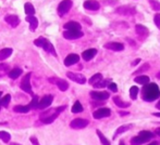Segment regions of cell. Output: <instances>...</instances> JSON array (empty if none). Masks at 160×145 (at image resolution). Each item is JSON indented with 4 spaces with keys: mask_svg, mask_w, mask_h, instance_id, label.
I'll return each instance as SVG.
<instances>
[{
    "mask_svg": "<svg viewBox=\"0 0 160 145\" xmlns=\"http://www.w3.org/2000/svg\"><path fill=\"white\" fill-rule=\"evenodd\" d=\"M132 12V9L128 8V7H120L116 10V13L118 14H122V15H127L128 13Z\"/></svg>",
    "mask_w": 160,
    "mask_h": 145,
    "instance_id": "4dcf8cb0",
    "label": "cell"
},
{
    "mask_svg": "<svg viewBox=\"0 0 160 145\" xmlns=\"http://www.w3.org/2000/svg\"><path fill=\"white\" fill-rule=\"evenodd\" d=\"M135 30H136V34L138 35V36H141L142 38L147 37L148 34H149L147 28H146L144 25H141V24H137V25L135 26Z\"/></svg>",
    "mask_w": 160,
    "mask_h": 145,
    "instance_id": "d6986e66",
    "label": "cell"
},
{
    "mask_svg": "<svg viewBox=\"0 0 160 145\" xmlns=\"http://www.w3.org/2000/svg\"><path fill=\"white\" fill-rule=\"evenodd\" d=\"M88 120L87 119H83V118H76V119L72 120L70 127L73 129H84L88 126Z\"/></svg>",
    "mask_w": 160,
    "mask_h": 145,
    "instance_id": "52a82bcc",
    "label": "cell"
},
{
    "mask_svg": "<svg viewBox=\"0 0 160 145\" xmlns=\"http://www.w3.org/2000/svg\"><path fill=\"white\" fill-rule=\"evenodd\" d=\"M72 1L71 0H62L58 6V13L60 16H63L70 11V9L72 8Z\"/></svg>",
    "mask_w": 160,
    "mask_h": 145,
    "instance_id": "277c9868",
    "label": "cell"
},
{
    "mask_svg": "<svg viewBox=\"0 0 160 145\" xmlns=\"http://www.w3.org/2000/svg\"><path fill=\"white\" fill-rule=\"evenodd\" d=\"M38 103H39V99H38L37 95H34V97H33V100L31 101V103L28 104V105H30V107H31V108L37 109V107H38Z\"/></svg>",
    "mask_w": 160,
    "mask_h": 145,
    "instance_id": "8d00e7d4",
    "label": "cell"
},
{
    "mask_svg": "<svg viewBox=\"0 0 160 145\" xmlns=\"http://www.w3.org/2000/svg\"><path fill=\"white\" fill-rule=\"evenodd\" d=\"M108 88H109L110 91H113V92H117V91H118V86H117L114 82H111V84H108Z\"/></svg>",
    "mask_w": 160,
    "mask_h": 145,
    "instance_id": "b9f144b4",
    "label": "cell"
},
{
    "mask_svg": "<svg viewBox=\"0 0 160 145\" xmlns=\"http://www.w3.org/2000/svg\"><path fill=\"white\" fill-rule=\"evenodd\" d=\"M101 79H102V75L101 74H95L94 76H92L91 78H89V84H97V82H99V81H101Z\"/></svg>",
    "mask_w": 160,
    "mask_h": 145,
    "instance_id": "1f68e13d",
    "label": "cell"
},
{
    "mask_svg": "<svg viewBox=\"0 0 160 145\" xmlns=\"http://www.w3.org/2000/svg\"><path fill=\"white\" fill-rule=\"evenodd\" d=\"M83 109H84V108H83L82 104H81L78 101H76L75 103H74V105L72 106L71 111H72V113H73V114H78V113H82Z\"/></svg>",
    "mask_w": 160,
    "mask_h": 145,
    "instance_id": "f546056e",
    "label": "cell"
},
{
    "mask_svg": "<svg viewBox=\"0 0 160 145\" xmlns=\"http://www.w3.org/2000/svg\"><path fill=\"white\" fill-rule=\"evenodd\" d=\"M64 108L65 106H60V107H57L55 109H48L46 113L40 115V120H42V124H51V122L55 121V119L58 117V115L62 111H64Z\"/></svg>",
    "mask_w": 160,
    "mask_h": 145,
    "instance_id": "7a4b0ae2",
    "label": "cell"
},
{
    "mask_svg": "<svg viewBox=\"0 0 160 145\" xmlns=\"http://www.w3.org/2000/svg\"><path fill=\"white\" fill-rule=\"evenodd\" d=\"M154 137H155V134L152 132H150V131H147V130L141 131V132L138 133V135L132 138V140H131V144L132 145H141L143 143H146V142L150 141Z\"/></svg>",
    "mask_w": 160,
    "mask_h": 145,
    "instance_id": "3957f363",
    "label": "cell"
},
{
    "mask_svg": "<svg viewBox=\"0 0 160 145\" xmlns=\"http://www.w3.org/2000/svg\"><path fill=\"white\" fill-rule=\"evenodd\" d=\"M96 133H97V135H98L99 140H100V143L101 144H102V145H110L109 140H108L107 138L103 135V133L101 132L100 130H96Z\"/></svg>",
    "mask_w": 160,
    "mask_h": 145,
    "instance_id": "f1b7e54d",
    "label": "cell"
},
{
    "mask_svg": "<svg viewBox=\"0 0 160 145\" xmlns=\"http://www.w3.org/2000/svg\"><path fill=\"white\" fill-rule=\"evenodd\" d=\"M31 142H32L33 145H39V142H38V140L35 137H31Z\"/></svg>",
    "mask_w": 160,
    "mask_h": 145,
    "instance_id": "ee69618b",
    "label": "cell"
},
{
    "mask_svg": "<svg viewBox=\"0 0 160 145\" xmlns=\"http://www.w3.org/2000/svg\"><path fill=\"white\" fill-rule=\"evenodd\" d=\"M154 22H155V24H156L157 27L160 28V14H159V13H157V14L155 15V17H154Z\"/></svg>",
    "mask_w": 160,
    "mask_h": 145,
    "instance_id": "7bdbcfd3",
    "label": "cell"
},
{
    "mask_svg": "<svg viewBox=\"0 0 160 145\" xmlns=\"http://www.w3.org/2000/svg\"><path fill=\"white\" fill-rule=\"evenodd\" d=\"M11 54H12V49L11 48H4L2 50H0V61L8 59Z\"/></svg>",
    "mask_w": 160,
    "mask_h": 145,
    "instance_id": "7402d4cb",
    "label": "cell"
},
{
    "mask_svg": "<svg viewBox=\"0 0 160 145\" xmlns=\"http://www.w3.org/2000/svg\"><path fill=\"white\" fill-rule=\"evenodd\" d=\"M63 28L67 30H81L82 29L81 24L75 21H70V22H68V23H65L63 25Z\"/></svg>",
    "mask_w": 160,
    "mask_h": 145,
    "instance_id": "e0dca14e",
    "label": "cell"
},
{
    "mask_svg": "<svg viewBox=\"0 0 160 145\" xmlns=\"http://www.w3.org/2000/svg\"><path fill=\"white\" fill-rule=\"evenodd\" d=\"M49 81L51 84H56L61 91H67L69 89V84L63 79H60V78H49Z\"/></svg>",
    "mask_w": 160,
    "mask_h": 145,
    "instance_id": "ba28073f",
    "label": "cell"
},
{
    "mask_svg": "<svg viewBox=\"0 0 160 145\" xmlns=\"http://www.w3.org/2000/svg\"><path fill=\"white\" fill-rule=\"evenodd\" d=\"M111 115V111L107 107H102V108H98L97 111H95L93 113V116L95 119H101V118L105 117H109Z\"/></svg>",
    "mask_w": 160,
    "mask_h": 145,
    "instance_id": "9c48e42d",
    "label": "cell"
},
{
    "mask_svg": "<svg viewBox=\"0 0 160 145\" xmlns=\"http://www.w3.org/2000/svg\"><path fill=\"white\" fill-rule=\"evenodd\" d=\"M131 129V125H124V126H120L118 129H117V131L114 132V135H113V139H116L118 135L122 134V133L127 132L128 130H130Z\"/></svg>",
    "mask_w": 160,
    "mask_h": 145,
    "instance_id": "603a6c76",
    "label": "cell"
},
{
    "mask_svg": "<svg viewBox=\"0 0 160 145\" xmlns=\"http://www.w3.org/2000/svg\"><path fill=\"white\" fill-rule=\"evenodd\" d=\"M9 65L8 64H4V63H2V64H0V77H2V76L4 75V74H7L8 73L9 74Z\"/></svg>",
    "mask_w": 160,
    "mask_h": 145,
    "instance_id": "d590c367",
    "label": "cell"
},
{
    "mask_svg": "<svg viewBox=\"0 0 160 145\" xmlns=\"http://www.w3.org/2000/svg\"><path fill=\"white\" fill-rule=\"evenodd\" d=\"M119 145H125V144H124V142H123V141H120V143H119Z\"/></svg>",
    "mask_w": 160,
    "mask_h": 145,
    "instance_id": "816d5d0a",
    "label": "cell"
},
{
    "mask_svg": "<svg viewBox=\"0 0 160 145\" xmlns=\"http://www.w3.org/2000/svg\"><path fill=\"white\" fill-rule=\"evenodd\" d=\"M148 145H158V142H152V143H150Z\"/></svg>",
    "mask_w": 160,
    "mask_h": 145,
    "instance_id": "681fc988",
    "label": "cell"
},
{
    "mask_svg": "<svg viewBox=\"0 0 160 145\" xmlns=\"http://www.w3.org/2000/svg\"><path fill=\"white\" fill-rule=\"evenodd\" d=\"M26 22H28V24H30L31 30H32V32H35V29L38 26V20L36 19L34 15H32V16H26Z\"/></svg>",
    "mask_w": 160,
    "mask_h": 145,
    "instance_id": "ffe728a7",
    "label": "cell"
},
{
    "mask_svg": "<svg viewBox=\"0 0 160 145\" xmlns=\"http://www.w3.org/2000/svg\"><path fill=\"white\" fill-rule=\"evenodd\" d=\"M83 36L82 30H64L63 37L68 40H74Z\"/></svg>",
    "mask_w": 160,
    "mask_h": 145,
    "instance_id": "8fae6325",
    "label": "cell"
},
{
    "mask_svg": "<svg viewBox=\"0 0 160 145\" xmlns=\"http://www.w3.org/2000/svg\"><path fill=\"white\" fill-rule=\"evenodd\" d=\"M113 103L116 104L117 106L121 107V108L128 107V106L131 105V104L128 103V102H124L122 99H121V97H113Z\"/></svg>",
    "mask_w": 160,
    "mask_h": 145,
    "instance_id": "44dd1931",
    "label": "cell"
},
{
    "mask_svg": "<svg viewBox=\"0 0 160 145\" xmlns=\"http://www.w3.org/2000/svg\"><path fill=\"white\" fill-rule=\"evenodd\" d=\"M155 132H156V134H157V135H159V137H160V128L156 129V131H155Z\"/></svg>",
    "mask_w": 160,
    "mask_h": 145,
    "instance_id": "7dc6e473",
    "label": "cell"
},
{
    "mask_svg": "<svg viewBox=\"0 0 160 145\" xmlns=\"http://www.w3.org/2000/svg\"><path fill=\"white\" fill-rule=\"evenodd\" d=\"M1 95H2V92H0V99H1Z\"/></svg>",
    "mask_w": 160,
    "mask_h": 145,
    "instance_id": "11a10c76",
    "label": "cell"
},
{
    "mask_svg": "<svg viewBox=\"0 0 160 145\" xmlns=\"http://www.w3.org/2000/svg\"><path fill=\"white\" fill-rule=\"evenodd\" d=\"M160 97L159 87L156 84H148L142 90V97L146 102H152Z\"/></svg>",
    "mask_w": 160,
    "mask_h": 145,
    "instance_id": "6da1fadb",
    "label": "cell"
},
{
    "mask_svg": "<svg viewBox=\"0 0 160 145\" xmlns=\"http://www.w3.org/2000/svg\"><path fill=\"white\" fill-rule=\"evenodd\" d=\"M24 10H25V13L28 14V16H32V15L35 14V8H34L31 2H26L24 4Z\"/></svg>",
    "mask_w": 160,
    "mask_h": 145,
    "instance_id": "cb8c5ba5",
    "label": "cell"
},
{
    "mask_svg": "<svg viewBox=\"0 0 160 145\" xmlns=\"http://www.w3.org/2000/svg\"><path fill=\"white\" fill-rule=\"evenodd\" d=\"M149 68V64L148 63H146V64H144L143 66H141V67L138 68V70H136V72H134V75H136V74H141V73H144V72H146V70Z\"/></svg>",
    "mask_w": 160,
    "mask_h": 145,
    "instance_id": "60d3db41",
    "label": "cell"
},
{
    "mask_svg": "<svg viewBox=\"0 0 160 145\" xmlns=\"http://www.w3.org/2000/svg\"><path fill=\"white\" fill-rule=\"evenodd\" d=\"M139 62H141V60H139V59L135 60V61H134V62H133V63H132V66H136V65H137V64H138V63H139Z\"/></svg>",
    "mask_w": 160,
    "mask_h": 145,
    "instance_id": "f6af8a7d",
    "label": "cell"
},
{
    "mask_svg": "<svg viewBox=\"0 0 160 145\" xmlns=\"http://www.w3.org/2000/svg\"><path fill=\"white\" fill-rule=\"evenodd\" d=\"M84 8L86 10H91V11H96L100 8V4H99L98 1L96 0H86L84 2Z\"/></svg>",
    "mask_w": 160,
    "mask_h": 145,
    "instance_id": "2e32d148",
    "label": "cell"
},
{
    "mask_svg": "<svg viewBox=\"0 0 160 145\" xmlns=\"http://www.w3.org/2000/svg\"><path fill=\"white\" fill-rule=\"evenodd\" d=\"M10 139H11V135L7 131H0V140H2L4 143H9Z\"/></svg>",
    "mask_w": 160,
    "mask_h": 145,
    "instance_id": "836d02e7",
    "label": "cell"
},
{
    "mask_svg": "<svg viewBox=\"0 0 160 145\" xmlns=\"http://www.w3.org/2000/svg\"><path fill=\"white\" fill-rule=\"evenodd\" d=\"M103 48L112 51H122L124 50V44L120 43V42H107L103 44Z\"/></svg>",
    "mask_w": 160,
    "mask_h": 145,
    "instance_id": "4fadbf2b",
    "label": "cell"
},
{
    "mask_svg": "<svg viewBox=\"0 0 160 145\" xmlns=\"http://www.w3.org/2000/svg\"><path fill=\"white\" fill-rule=\"evenodd\" d=\"M42 49H44L45 51H47V52H49V53H51V54H53L55 57L57 55V53H56V51H55V48H53V46L51 44V42L48 41V40H47L46 43L44 44Z\"/></svg>",
    "mask_w": 160,
    "mask_h": 145,
    "instance_id": "83f0119b",
    "label": "cell"
},
{
    "mask_svg": "<svg viewBox=\"0 0 160 145\" xmlns=\"http://www.w3.org/2000/svg\"><path fill=\"white\" fill-rule=\"evenodd\" d=\"M120 115L121 116H124V115H128V111H120Z\"/></svg>",
    "mask_w": 160,
    "mask_h": 145,
    "instance_id": "bcb514c9",
    "label": "cell"
},
{
    "mask_svg": "<svg viewBox=\"0 0 160 145\" xmlns=\"http://www.w3.org/2000/svg\"><path fill=\"white\" fill-rule=\"evenodd\" d=\"M21 75H22L21 68H13V70H11L8 74V76L11 79H17V78H19Z\"/></svg>",
    "mask_w": 160,
    "mask_h": 145,
    "instance_id": "d4e9b609",
    "label": "cell"
},
{
    "mask_svg": "<svg viewBox=\"0 0 160 145\" xmlns=\"http://www.w3.org/2000/svg\"><path fill=\"white\" fill-rule=\"evenodd\" d=\"M154 116H157V117H160V113H154Z\"/></svg>",
    "mask_w": 160,
    "mask_h": 145,
    "instance_id": "f907efd6",
    "label": "cell"
},
{
    "mask_svg": "<svg viewBox=\"0 0 160 145\" xmlns=\"http://www.w3.org/2000/svg\"><path fill=\"white\" fill-rule=\"evenodd\" d=\"M78 61H80V57H78V54H75V53H71V54H69L67 57H65V60H64V65L69 67V66L76 64Z\"/></svg>",
    "mask_w": 160,
    "mask_h": 145,
    "instance_id": "5bb4252c",
    "label": "cell"
},
{
    "mask_svg": "<svg viewBox=\"0 0 160 145\" xmlns=\"http://www.w3.org/2000/svg\"><path fill=\"white\" fill-rule=\"evenodd\" d=\"M67 77L69 78V79L73 80V81L76 82V84H86V78H85V76L82 75V74L68 72L67 73Z\"/></svg>",
    "mask_w": 160,
    "mask_h": 145,
    "instance_id": "8992f818",
    "label": "cell"
},
{
    "mask_svg": "<svg viewBox=\"0 0 160 145\" xmlns=\"http://www.w3.org/2000/svg\"><path fill=\"white\" fill-rule=\"evenodd\" d=\"M157 78H158V79H160V73L157 74Z\"/></svg>",
    "mask_w": 160,
    "mask_h": 145,
    "instance_id": "f5cc1de1",
    "label": "cell"
},
{
    "mask_svg": "<svg viewBox=\"0 0 160 145\" xmlns=\"http://www.w3.org/2000/svg\"><path fill=\"white\" fill-rule=\"evenodd\" d=\"M11 145H20V144H18V143H11Z\"/></svg>",
    "mask_w": 160,
    "mask_h": 145,
    "instance_id": "db71d44e",
    "label": "cell"
},
{
    "mask_svg": "<svg viewBox=\"0 0 160 145\" xmlns=\"http://www.w3.org/2000/svg\"><path fill=\"white\" fill-rule=\"evenodd\" d=\"M135 82L139 84H149V77L148 76H145V75H142V76H137L135 77Z\"/></svg>",
    "mask_w": 160,
    "mask_h": 145,
    "instance_id": "484cf974",
    "label": "cell"
},
{
    "mask_svg": "<svg viewBox=\"0 0 160 145\" xmlns=\"http://www.w3.org/2000/svg\"><path fill=\"white\" fill-rule=\"evenodd\" d=\"M13 111H17V113H28L31 111V107L30 105H17L13 107Z\"/></svg>",
    "mask_w": 160,
    "mask_h": 145,
    "instance_id": "4316f807",
    "label": "cell"
},
{
    "mask_svg": "<svg viewBox=\"0 0 160 145\" xmlns=\"http://www.w3.org/2000/svg\"><path fill=\"white\" fill-rule=\"evenodd\" d=\"M4 21L7 22V24L11 26V27H17L20 23V19L18 15H14V14H10V15H7L4 17Z\"/></svg>",
    "mask_w": 160,
    "mask_h": 145,
    "instance_id": "9a60e30c",
    "label": "cell"
},
{
    "mask_svg": "<svg viewBox=\"0 0 160 145\" xmlns=\"http://www.w3.org/2000/svg\"><path fill=\"white\" fill-rule=\"evenodd\" d=\"M97 54V50L96 49H88V50L84 51L82 53V57L84 61H91L94 59V57H96Z\"/></svg>",
    "mask_w": 160,
    "mask_h": 145,
    "instance_id": "ac0fdd59",
    "label": "cell"
},
{
    "mask_svg": "<svg viewBox=\"0 0 160 145\" xmlns=\"http://www.w3.org/2000/svg\"><path fill=\"white\" fill-rule=\"evenodd\" d=\"M11 101V95L10 94H6L2 99H0V106H3L7 107L9 105V102Z\"/></svg>",
    "mask_w": 160,
    "mask_h": 145,
    "instance_id": "d6a6232c",
    "label": "cell"
},
{
    "mask_svg": "<svg viewBox=\"0 0 160 145\" xmlns=\"http://www.w3.org/2000/svg\"><path fill=\"white\" fill-rule=\"evenodd\" d=\"M137 94H138V88H137L136 86L131 87V89H130V97H131V99L136 100Z\"/></svg>",
    "mask_w": 160,
    "mask_h": 145,
    "instance_id": "e575fe53",
    "label": "cell"
},
{
    "mask_svg": "<svg viewBox=\"0 0 160 145\" xmlns=\"http://www.w3.org/2000/svg\"><path fill=\"white\" fill-rule=\"evenodd\" d=\"M31 73H28V75H25L23 77V79H22L21 81V89L23 91H25L26 93H30V94H33V91H32V86H31Z\"/></svg>",
    "mask_w": 160,
    "mask_h": 145,
    "instance_id": "5b68a950",
    "label": "cell"
},
{
    "mask_svg": "<svg viewBox=\"0 0 160 145\" xmlns=\"http://www.w3.org/2000/svg\"><path fill=\"white\" fill-rule=\"evenodd\" d=\"M91 97L95 101H106L110 97V94L108 92H103V91H92Z\"/></svg>",
    "mask_w": 160,
    "mask_h": 145,
    "instance_id": "7c38bea8",
    "label": "cell"
},
{
    "mask_svg": "<svg viewBox=\"0 0 160 145\" xmlns=\"http://www.w3.org/2000/svg\"><path fill=\"white\" fill-rule=\"evenodd\" d=\"M156 107H157V108H158V109H160V100H159V102H158V103H157Z\"/></svg>",
    "mask_w": 160,
    "mask_h": 145,
    "instance_id": "c3c4849f",
    "label": "cell"
},
{
    "mask_svg": "<svg viewBox=\"0 0 160 145\" xmlns=\"http://www.w3.org/2000/svg\"><path fill=\"white\" fill-rule=\"evenodd\" d=\"M53 101V97L52 95L48 94V95H45V97H42V100H39V103H38V107L39 109H45L47 107H49V106L51 105V103H52Z\"/></svg>",
    "mask_w": 160,
    "mask_h": 145,
    "instance_id": "30bf717a",
    "label": "cell"
},
{
    "mask_svg": "<svg viewBox=\"0 0 160 145\" xmlns=\"http://www.w3.org/2000/svg\"><path fill=\"white\" fill-rule=\"evenodd\" d=\"M46 41H47V39L46 38H44V37H39V38H37L36 40H34V44L35 46H37V47H44V44L46 43Z\"/></svg>",
    "mask_w": 160,
    "mask_h": 145,
    "instance_id": "74e56055",
    "label": "cell"
},
{
    "mask_svg": "<svg viewBox=\"0 0 160 145\" xmlns=\"http://www.w3.org/2000/svg\"><path fill=\"white\" fill-rule=\"evenodd\" d=\"M149 3L155 11H160V2L158 0H149Z\"/></svg>",
    "mask_w": 160,
    "mask_h": 145,
    "instance_id": "f35d334b",
    "label": "cell"
},
{
    "mask_svg": "<svg viewBox=\"0 0 160 145\" xmlns=\"http://www.w3.org/2000/svg\"><path fill=\"white\" fill-rule=\"evenodd\" d=\"M108 84H108L107 80H101V81L97 82V84H93V86H94V88H95V89H99V88H105V87H107Z\"/></svg>",
    "mask_w": 160,
    "mask_h": 145,
    "instance_id": "ab89813d",
    "label": "cell"
}]
</instances>
